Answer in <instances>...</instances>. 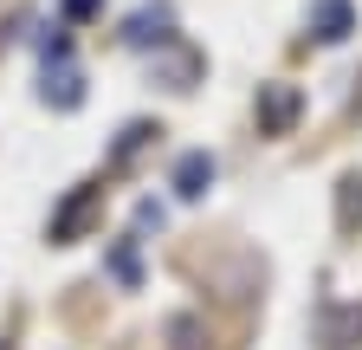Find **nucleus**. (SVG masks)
Listing matches in <instances>:
<instances>
[{"label":"nucleus","mask_w":362,"mask_h":350,"mask_svg":"<svg viewBox=\"0 0 362 350\" xmlns=\"http://www.w3.org/2000/svg\"><path fill=\"white\" fill-rule=\"evenodd\" d=\"M349 33V7L343 0H324V7H317V39H343Z\"/></svg>","instance_id":"f03ea898"},{"label":"nucleus","mask_w":362,"mask_h":350,"mask_svg":"<svg viewBox=\"0 0 362 350\" xmlns=\"http://www.w3.org/2000/svg\"><path fill=\"white\" fill-rule=\"evenodd\" d=\"M207 182H214V162H207V156H188V162H181V175H175L181 195H201Z\"/></svg>","instance_id":"f257e3e1"}]
</instances>
